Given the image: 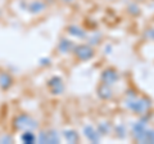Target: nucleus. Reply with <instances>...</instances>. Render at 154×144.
<instances>
[{
	"label": "nucleus",
	"instance_id": "f03ea898",
	"mask_svg": "<svg viewBox=\"0 0 154 144\" xmlns=\"http://www.w3.org/2000/svg\"><path fill=\"white\" fill-rule=\"evenodd\" d=\"M102 79L104 81V84H113V83H116V80H117V74L112 70H107L103 74Z\"/></svg>",
	"mask_w": 154,
	"mask_h": 144
},
{
	"label": "nucleus",
	"instance_id": "9d476101",
	"mask_svg": "<svg viewBox=\"0 0 154 144\" xmlns=\"http://www.w3.org/2000/svg\"><path fill=\"white\" fill-rule=\"evenodd\" d=\"M144 142L154 143V130H146V133H145V139H144Z\"/></svg>",
	"mask_w": 154,
	"mask_h": 144
},
{
	"label": "nucleus",
	"instance_id": "39448f33",
	"mask_svg": "<svg viewBox=\"0 0 154 144\" xmlns=\"http://www.w3.org/2000/svg\"><path fill=\"white\" fill-rule=\"evenodd\" d=\"M44 9H45V5H44V3L40 2V0H37V2H33L31 5H30V11L33 12V13L41 12V11H44Z\"/></svg>",
	"mask_w": 154,
	"mask_h": 144
},
{
	"label": "nucleus",
	"instance_id": "423d86ee",
	"mask_svg": "<svg viewBox=\"0 0 154 144\" xmlns=\"http://www.w3.org/2000/svg\"><path fill=\"white\" fill-rule=\"evenodd\" d=\"M64 138H66L69 143H75V142L79 140V135H77V133H76V131H73V130L64 131Z\"/></svg>",
	"mask_w": 154,
	"mask_h": 144
},
{
	"label": "nucleus",
	"instance_id": "9b49d317",
	"mask_svg": "<svg viewBox=\"0 0 154 144\" xmlns=\"http://www.w3.org/2000/svg\"><path fill=\"white\" fill-rule=\"evenodd\" d=\"M68 32H69V33H72V35H75V36H79V37H82V36L85 35L84 31H81V28H79V27H77V31H72L71 28H69Z\"/></svg>",
	"mask_w": 154,
	"mask_h": 144
},
{
	"label": "nucleus",
	"instance_id": "7ed1b4c3",
	"mask_svg": "<svg viewBox=\"0 0 154 144\" xmlns=\"http://www.w3.org/2000/svg\"><path fill=\"white\" fill-rule=\"evenodd\" d=\"M85 135L88 136V138H89V140H91V142H99L98 130H95L93 126L85 127Z\"/></svg>",
	"mask_w": 154,
	"mask_h": 144
},
{
	"label": "nucleus",
	"instance_id": "f257e3e1",
	"mask_svg": "<svg viewBox=\"0 0 154 144\" xmlns=\"http://www.w3.org/2000/svg\"><path fill=\"white\" fill-rule=\"evenodd\" d=\"M75 53H76V55L79 57L80 59H82V61L90 59L91 57L94 55L93 49H91L90 46H88V45H79L75 49Z\"/></svg>",
	"mask_w": 154,
	"mask_h": 144
},
{
	"label": "nucleus",
	"instance_id": "20e7f679",
	"mask_svg": "<svg viewBox=\"0 0 154 144\" xmlns=\"http://www.w3.org/2000/svg\"><path fill=\"white\" fill-rule=\"evenodd\" d=\"M12 77L8 74H0V88L2 89H8L12 85Z\"/></svg>",
	"mask_w": 154,
	"mask_h": 144
},
{
	"label": "nucleus",
	"instance_id": "6e6552de",
	"mask_svg": "<svg viewBox=\"0 0 154 144\" xmlns=\"http://www.w3.org/2000/svg\"><path fill=\"white\" fill-rule=\"evenodd\" d=\"M35 139H36V136L33 135L32 131H30V130H27V131L22 135V140L26 142V143H33V142H35Z\"/></svg>",
	"mask_w": 154,
	"mask_h": 144
},
{
	"label": "nucleus",
	"instance_id": "1a4fd4ad",
	"mask_svg": "<svg viewBox=\"0 0 154 144\" xmlns=\"http://www.w3.org/2000/svg\"><path fill=\"white\" fill-rule=\"evenodd\" d=\"M48 134V143H58L59 139H58L57 134L54 131H50V133H46Z\"/></svg>",
	"mask_w": 154,
	"mask_h": 144
},
{
	"label": "nucleus",
	"instance_id": "0eeeda50",
	"mask_svg": "<svg viewBox=\"0 0 154 144\" xmlns=\"http://www.w3.org/2000/svg\"><path fill=\"white\" fill-rule=\"evenodd\" d=\"M72 46H73V44L69 41V40H66V39H63L60 41V45H59V50L60 52H68V50H71L72 49Z\"/></svg>",
	"mask_w": 154,
	"mask_h": 144
},
{
	"label": "nucleus",
	"instance_id": "f8f14e48",
	"mask_svg": "<svg viewBox=\"0 0 154 144\" xmlns=\"http://www.w3.org/2000/svg\"><path fill=\"white\" fill-rule=\"evenodd\" d=\"M148 36L150 37L152 40H154V28H152V30H149V31H148Z\"/></svg>",
	"mask_w": 154,
	"mask_h": 144
}]
</instances>
